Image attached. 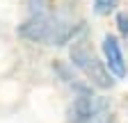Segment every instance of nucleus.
<instances>
[{
  "label": "nucleus",
  "instance_id": "obj_1",
  "mask_svg": "<svg viewBox=\"0 0 128 123\" xmlns=\"http://www.w3.org/2000/svg\"><path fill=\"white\" fill-rule=\"evenodd\" d=\"M78 30H80V25H76L73 21H66L62 16H53V14H46V11H34L18 27V34L30 39V41L62 46L69 39H73Z\"/></svg>",
  "mask_w": 128,
  "mask_h": 123
},
{
  "label": "nucleus",
  "instance_id": "obj_2",
  "mask_svg": "<svg viewBox=\"0 0 128 123\" xmlns=\"http://www.w3.org/2000/svg\"><path fill=\"white\" fill-rule=\"evenodd\" d=\"M71 62L85 73V78L92 84H96L98 89H110L112 82H114L112 75H110V71H108V66L94 55V50L87 46L85 39H78L71 46Z\"/></svg>",
  "mask_w": 128,
  "mask_h": 123
},
{
  "label": "nucleus",
  "instance_id": "obj_3",
  "mask_svg": "<svg viewBox=\"0 0 128 123\" xmlns=\"http://www.w3.org/2000/svg\"><path fill=\"white\" fill-rule=\"evenodd\" d=\"M101 107H103V103L96 96H92L85 89H80V94H78V98H73L66 116L71 123H87V121H92V116H96V112Z\"/></svg>",
  "mask_w": 128,
  "mask_h": 123
},
{
  "label": "nucleus",
  "instance_id": "obj_4",
  "mask_svg": "<svg viewBox=\"0 0 128 123\" xmlns=\"http://www.w3.org/2000/svg\"><path fill=\"white\" fill-rule=\"evenodd\" d=\"M103 55H105V66L112 75L117 78H124L126 75V62H124V53H121V46L114 37H105L103 39Z\"/></svg>",
  "mask_w": 128,
  "mask_h": 123
},
{
  "label": "nucleus",
  "instance_id": "obj_5",
  "mask_svg": "<svg viewBox=\"0 0 128 123\" xmlns=\"http://www.w3.org/2000/svg\"><path fill=\"white\" fill-rule=\"evenodd\" d=\"M119 7V0H94V11L98 16H108Z\"/></svg>",
  "mask_w": 128,
  "mask_h": 123
},
{
  "label": "nucleus",
  "instance_id": "obj_6",
  "mask_svg": "<svg viewBox=\"0 0 128 123\" xmlns=\"http://www.w3.org/2000/svg\"><path fill=\"white\" fill-rule=\"evenodd\" d=\"M117 27H119V32L121 34H126L128 37V14H119V16H117Z\"/></svg>",
  "mask_w": 128,
  "mask_h": 123
},
{
  "label": "nucleus",
  "instance_id": "obj_7",
  "mask_svg": "<svg viewBox=\"0 0 128 123\" xmlns=\"http://www.w3.org/2000/svg\"><path fill=\"white\" fill-rule=\"evenodd\" d=\"M28 5H30V9H32V11H44L46 0H28Z\"/></svg>",
  "mask_w": 128,
  "mask_h": 123
}]
</instances>
